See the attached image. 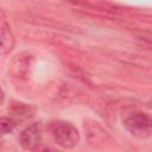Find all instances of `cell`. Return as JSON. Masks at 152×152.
<instances>
[{
	"label": "cell",
	"mask_w": 152,
	"mask_h": 152,
	"mask_svg": "<svg viewBox=\"0 0 152 152\" xmlns=\"http://www.w3.org/2000/svg\"><path fill=\"white\" fill-rule=\"evenodd\" d=\"M49 132L55 142L62 148H74L80 142V132L76 126L69 121L58 120L52 121L49 125Z\"/></svg>",
	"instance_id": "1"
},
{
	"label": "cell",
	"mask_w": 152,
	"mask_h": 152,
	"mask_svg": "<svg viewBox=\"0 0 152 152\" xmlns=\"http://www.w3.org/2000/svg\"><path fill=\"white\" fill-rule=\"evenodd\" d=\"M125 128L134 137L145 139L152 135V118L142 112H134L124 120Z\"/></svg>",
	"instance_id": "2"
},
{
	"label": "cell",
	"mask_w": 152,
	"mask_h": 152,
	"mask_svg": "<svg viewBox=\"0 0 152 152\" xmlns=\"http://www.w3.org/2000/svg\"><path fill=\"white\" fill-rule=\"evenodd\" d=\"M42 125L39 122H34L28 125L25 129L21 131L19 135V144L23 150L26 151H36L39 148L43 138Z\"/></svg>",
	"instance_id": "3"
},
{
	"label": "cell",
	"mask_w": 152,
	"mask_h": 152,
	"mask_svg": "<svg viewBox=\"0 0 152 152\" xmlns=\"http://www.w3.org/2000/svg\"><path fill=\"white\" fill-rule=\"evenodd\" d=\"M14 44V38L11 31V27L5 18L1 19V55H7L12 49Z\"/></svg>",
	"instance_id": "4"
},
{
	"label": "cell",
	"mask_w": 152,
	"mask_h": 152,
	"mask_svg": "<svg viewBox=\"0 0 152 152\" xmlns=\"http://www.w3.org/2000/svg\"><path fill=\"white\" fill-rule=\"evenodd\" d=\"M33 113H34L33 108L25 103H17L11 108V114H12L11 118H13L17 121V124L18 121L20 122V121L31 119L33 116Z\"/></svg>",
	"instance_id": "5"
},
{
	"label": "cell",
	"mask_w": 152,
	"mask_h": 152,
	"mask_svg": "<svg viewBox=\"0 0 152 152\" xmlns=\"http://www.w3.org/2000/svg\"><path fill=\"white\" fill-rule=\"evenodd\" d=\"M17 126V121L13 119V118H6V116H2L0 119V128H1V134L2 135H6V134H10L14 127Z\"/></svg>",
	"instance_id": "6"
}]
</instances>
